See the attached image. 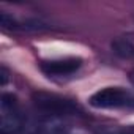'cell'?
Returning a JSON list of instances; mask_svg holds the SVG:
<instances>
[{
    "mask_svg": "<svg viewBox=\"0 0 134 134\" xmlns=\"http://www.w3.org/2000/svg\"><path fill=\"white\" fill-rule=\"evenodd\" d=\"M88 103L95 109L134 110V93L121 87H106L93 93Z\"/></svg>",
    "mask_w": 134,
    "mask_h": 134,
    "instance_id": "cell-1",
    "label": "cell"
},
{
    "mask_svg": "<svg viewBox=\"0 0 134 134\" xmlns=\"http://www.w3.org/2000/svg\"><path fill=\"white\" fill-rule=\"evenodd\" d=\"M24 128V115L16 96L3 93L0 98V132L18 134Z\"/></svg>",
    "mask_w": 134,
    "mask_h": 134,
    "instance_id": "cell-2",
    "label": "cell"
},
{
    "mask_svg": "<svg viewBox=\"0 0 134 134\" xmlns=\"http://www.w3.org/2000/svg\"><path fill=\"white\" fill-rule=\"evenodd\" d=\"M33 103H35L38 110H41L47 115H54V117L70 115V114H74L77 110V106L71 99L54 95V93L38 92L33 95Z\"/></svg>",
    "mask_w": 134,
    "mask_h": 134,
    "instance_id": "cell-3",
    "label": "cell"
},
{
    "mask_svg": "<svg viewBox=\"0 0 134 134\" xmlns=\"http://www.w3.org/2000/svg\"><path fill=\"white\" fill-rule=\"evenodd\" d=\"M82 65L81 58L76 57H65V58H57V60H47L40 65V68L44 74L58 77V76H71L74 74Z\"/></svg>",
    "mask_w": 134,
    "mask_h": 134,
    "instance_id": "cell-4",
    "label": "cell"
},
{
    "mask_svg": "<svg viewBox=\"0 0 134 134\" xmlns=\"http://www.w3.org/2000/svg\"><path fill=\"white\" fill-rule=\"evenodd\" d=\"M112 51L120 58L125 60L134 58V43L129 38H117L115 41H112Z\"/></svg>",
    "mask_w": 134,
    "mask_h": 134,
    "instance_id": "cell-5",
    "label": "cell"
},
{
    "mask_svg": "<svg viewBox=\"0 0 134 134\" xmlns=\"http://www.w3.org/2000/svg\"><path fill=\"white\" fill-rule=\"evenodd\" d=\"M41 134H65V131H63V128H62L60 125H57V123H49V125H46V126L43 128Z\"/></svg>",
    "mask_w": 134,
    "mask_h": 134,
    "instance_id": "cell-6",
    "label": "cell"
},
{
    "mask_svg": "<svg viewBox=\"0 0 134 134\" xmlns=\"http://www.w3.org/2000/svg\"><path fill=\"white\" fill-rule=\"evenodd\" d=\"M0 77H2V87H5L7 82H8V71H7L5 66H2V68H0Z\"/></svg>",
    "mask_w": 134,
    "mask_h": 134,
    "instance_id": "cell-7",
    "label": "cell"
},
{
    "mask_svg": "<svg viewBox=\"0 0 134 134\" xmlns=\"http://www.w3.org/2000/svg\"><path fill=\"white\" fill-rule=\"evenodd\" d=\"M131 81H132V84H134V73L131 74Z\"/></svg>",
    "mask_w": 134,
    "mask_h": 134,
    "instance_id": "cell-8",
    "label": "cell"
},
{
    "mask_svg": "<svg viewBox=\"0 0 134 134\" xmlns=\"http://www.w3.org/2000/svg\"><path fill=\"white\" fill-rule=\"evenodd\" d=\"M126 134H134V131H129V132H126Z\"/></svg>",
    "mask_w": 134,
    "mask_h": 134,
    "instance_id": "cell-9",
    "label": "cell"
}]
</instances>
